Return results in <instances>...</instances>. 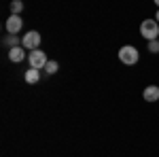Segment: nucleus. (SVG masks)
<instances>
[{"mask_svg":"<svg viewBox=\"0 0 159 157\" xmlns=\"http://www.w3.org/2000/svg\"><path fill=\"white\" fill-rule=\"evenodd\" d=\"M117 55H119V62L125 64V66H134V64H138V60H140V51H138L134 45H123Z\"/></svg>","mask_w":159,"mask_h":157,"instance_id":"f257e3e1","label":"nucleus"},{"mask_svg":"<svg viewBox=\"0 0 159 157\" xmlns=\"http://www.w3.org/2000/svg\"><path fill=\"white\" fill-rule=\"evenodd\" d=\"M140 36L144 38L147 43L159 38V21L157 19H144V21L140 24Z\"/></svg>","mask_w":159,"mask_h":157,"instance_id":"f03ea898","label":"nucleus"},{"mask_svg":"<svg viewBox=\"0 0 159 157\" xmlns=\"http://www.w3.org/2000/svg\"><path fill=\"white\" fill-rule=\"evenodd\" d=\"M28 62H30V68H36V70H45V66H47V53L45 51H40V49H34V51H30V55H28Z\"/></svg>","mask_w":159,"mask_h":157,"instance_id":"7ed1b4c3","label":"nucleus"},{"mask_svg":"<svg viewBox=\"0 0 159 157\" xmlns=\"http://www.w3.org/2000/svg\"><path fill=\"white\" fill-rule=\"evenodd\" d=\"M21 45H24L25 49H30V51L38 49V45H40V32H36V30L25 32L24 36H21Z\"/></svg>","mask_w":159,"mask_h":157,"instance_id":"20e7f679","label":"nucleus"},{"mask_svg":"<svg viewBox=\"0 0 159 157\" xmlns=\"http://www.w3.org/2000/svg\"><path fill=\"white\" fill-rule=\"evenodd\" d=\"M4 28H7V32L9 34H17L21 28H24V19H21V15H9V19H7V24H4Z\"/></svg>","mask_w":159,"mask_h":157,"instance_id":"39448f33","label":"nucleus"},{"mask_svg":"<svg viewBox=\"0 0 159 157\" xmlns=\"http://www.w3.org/2000/svg\"><path fill=\"white\" fill-rule=\"evenodd\" d=\"M9 60H11L13 64L24 62V60H25V47H24V45H17V47L9 49Z\"/></svg>","mask_w":159,"mask_h":157,"instance_id":"423d86ee","label":"nucleus"},{"mask_svg":"<svg viewBox=\"0 0 159 157\" xmlns=\"http://www.w3.org/2000/svg\"><path fill=\"white\" fill-rule=\"evenodd\" d=\"M142 98H144L147 102H157V100H159V87H157V85H148V87H144Z\"/></svg>","mask_w":159,"mask_h":157,"instance_id":"0eeeda50","label":"nucleus"},{"mask_svg":"<svg viewBox=\"0 0 159 157\" xmlns=\"http://www.w3.org/2000/svg\"><path fill=\"white\" fill-rule=\"evenodd\" d=\"M24 79H25L28 85H36L38 81H40V70H36V68H28L25 74H24Z\"/></svg>","mask_w":159,"mask_h":157,"instance_id":"6e6552de","label":"nucleus"},{"mask_svg":"<svg viewBox=\"0 0 159 157\" xmlns=\"http://www.w3.org/2000/svg\"><path fill=\"white\" fill-rule=\"evenodd\" d=\"M2 45H7L9 49H13V47H17V45H21V40L17 38V34H7V36L2 38Z\"/></svg>","mask_w":159,"mask_h":157,"instance_id":"1a4fd4ad","label":"nucleus"},{"mask_svg":"<svg viewBox=\"0 0 159 157\" xmlns=\"http://www.w3.org/2000/svg\"><path fill=\"white\" fill-rule=\"evenodd\" d=\"M57 70H60V64H57L55 60H49V62H47V66H45V72H47V74H55Z\"/></svg>","mask_w":159,"mask_h":157,"instance_id":"9d476101","label":"nucleus"},{"mask_svg":"<svg viewBox=\"0 0 159 157\" xmlns=\"http://www.w3.org/2000/svg\"><path fill=\"white\" fill-rule=\"evenodd\" d=\"M24 11V2L21 0H11V13L13 15H19Z\"/></svg>","mask_w":159,"mask_h":157,"instance_id":"9b49d317","label":"nucleus"},{"mask_svg":"<svg viewBox=\"0 0 159 157\" xmlns=\"http://www.w3.org/2000/svg\"><path fill=\"white\" fill-rule=\"evenodd\" d=\"M147 49H148V53H155V55H157V53H159V38H155V40H148Z\"/></svg>","mask_w":159,"mask_h":157,"instance_id":"f8f14e48","label":"nucleus"},{"mask_svg":"<svg viewBox=\"0 0 159 157\" xmlns=\"http://www.w3.org/2000/svg\"><path fill=\"white\" fill-rule=\"evenodd\" d=\"M155 19H157V21H159V11H157V13H155Z\"/></svg>","mask_w":159,"mask_h":157,"instance_id":"ddd939ff","label":"nucleus"},{"mask_svg":"<svg viewBox=\"0 0 159 157\" xmlns=\"http://www.w3.org/2000/svg\"><path fill=\"white\" fill-rule=\"evenodd\" d=\"M153 2H155V4H157V9H159V0H153Z\"/></svg>","mask_w":159,"mask_h":157,"instance_id":"4468645a","label":"nucleus"}]
</instances>
